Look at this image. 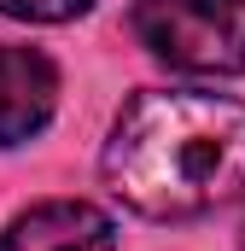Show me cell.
Here are the masks:
<instances>
[{"label":"cell","mask_w":245,"mask_h":251,"mask_svg":"<svg viewBox=\"0 0 245 251\" xmlns=\"http://www.w3.org/2000/svg\"><path fill=\"white\" fill-rule=\"evenodd\" d=\"M128 210L181 222L245 199V100L228 94H134L99 158Z\"/></svg>","instance_id":"6da1fadb"},{"label":"cell","mask_w":245,"mask_h":251,"mask_svg":"<svg viewBox=\"0 0 245 251\" xmlns=\"http://www.w3.org/2000/svg\"><path fill=\"white\" fill-rule=\"evenodd\" d=\"M134 35L187 76L245 70V0H134Z\"/></svg>","instance_id":"7a4b0ae2"},{"label":"cell","mask_w":245,"mask_h":251,"mask_svg":"<svg viewBox=\"0 0 245 251\" xmlns=\"http://www.w3.org/2000/svg\"><path fill=\"white\" fill-rule=\"evenodd\" d=\"M59 100V70L35 47H12L0 41V146H24L29 134H41Z\"/></svg>","instance_id":"3957f363"},{"label":"cell","mask_w":245,"mask_h":251,"mask_svg":"<svg viewBox=\"0 0 245 251\" xmlns=\"http://www.w3.org/2000/svg\"><path fill=\"white\" fill-rule=\"evenodd\" d=\"M0 251H117V228L82 199H47L6 228Z\"/></svg>","instance_id":"277c9868"},{"label":"cell","mask_w":245,"mask_h":251,"mask_svg":"<svg viewBox=\"0 0 245 251\" xmlns=\"http://www.w3.org/2000/svg\"><path fill=\"white\" fill-rule=\"evenodd\" d=\"M94 0H0L6 18H24V24H64V18H82Z\"/></svg>","instance_id":"5b68a950"},{"label":"cell","mask_w":245,"mask_h":251,"mask_svg":"<svg viewBox=\"0 0 245 251\" xmlns=\"http://www.w3.org/2000/svg\"><path fill=\"white\" fill-rule=\"evenodd\" d=\"M240 251H245V240H240Z\"/></svg>","instance_id":"8992f818"}]
</instances>
